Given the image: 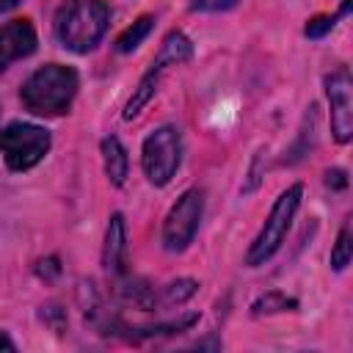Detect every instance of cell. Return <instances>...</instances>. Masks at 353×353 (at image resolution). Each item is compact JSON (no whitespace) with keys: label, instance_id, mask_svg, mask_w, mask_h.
Returning a JSON list of instances; mask_svg holds the SVG:
<instances>
[{"label":"cell","instance_id":"obj_1","mask_svg":"<svg viewBox=\"0 0 353 353\" xmlns=\"http://www.w3.org/2000/svg\"><path fill=\"white\" fill-rule=\"evenodd\" d=\"M74 94H77V72L72 66H61V63H47L41 69H36L19 91L25 108L36 116L66 113Z\"/></svg>","mask_w":353,"mask_h":353},{"label":"cell","instance_id":"obj_2","mask_svg":"<svg viewBox=\"0 0 353 353\" xmlns=\"http://www.w3.org/2000/svg\"><path fill=\"white\" fill-rule=\"evenodd\" d=\"M110 8L105 0H69L55 17V36L72 52H88L108 30Z\"/></svg>","mask_w":353,"mask_h":353},{"label":"cell","instance_id":"obj_3","mask_svg":"<svg viewBox=\"0 0 353 353\" xmlns=\"http://www.w3.org/2000/svg\"><path fill=\"white\" fill-rule=\"evenodd\" d=\"M301 196H303V188H301V185H292V188H287V190L276 199V204H273V210H270V215H268L262 232L256 234V240H254L251 248H248L245 262H248L251 268L268 262V259L279 251V245L284 243V237H287V232H290V223H292V218H295V210H298V204H301Z\"/></svg>","mask_w":353,"mask_h":353},{"label":"cell","instance_id":"obj_4","mask_svg":"<svg viewBox=\"0 0 353 353\" xmlns=\"http://www.w3.org/2000/svg\"><path fill=\"white\" fill-rule=\"evenodd\" d=\"M50 152V132L36 124L14 121L0 130V154L11 171H28Z\"/></svg>","mask_w":353,"mask_h":353},{"label":"cell","instance_id":"obj_5","mask_svg":"<svg viewBox=\"0 0 353 353\" xmlns=\"http://www.w3.org/2000/svg\"><path fill=\"white\" fill-rule=\"evenodd\" d=\"M190 55H193V44H190V39H188L185 33H179V30L168 33L165 41H163V47H160V52H157V58L149 63L146 74L141 77L138 88L132 91V97H130V102H127V108H124V119H135V116L141 113V108H143V105L152 99V94L157 91L160 74H163L168 66H176V63L188 61Z\"/></svg>","mask_w":353,"mask_h":353},{"label":"cell","instance_id":"obj_6","mask_svg":"<svg viewBox=\"0 0 353 353\" xmlns=\"http://www.w3.org/2000/svg\"><path fill=\"white\" fill-rule=\"evenodd\" d=\"M179 160H182V135L176 127L165 124V127H157L154 132H149V138L143 141L141 163H143V171L152 185H157V188L168 185L179 168Z\"/></svg>","mask_w":353,"mask_h":353},{"label":"cell","instance_id":"obj_7","mask_svg":"<svg viewBox=\"0 0 353 353\" xmlns=\"http://www.w3.org/2000/svg\"><path fill=\"white\" fill-rule=\"evenodd\" d=\"M201 212H204V193L199 188L185 190L176 204L171 207L165 223H163V245L165 251H185L201 223Z\"/></svg>","mask_w":353,"mask_h":353},{"label":"cell","instance_id":"obj_8","mask_svg":"<svg viewBox=\"0 0 353 353\" xmlns=\"http://www.w3.org/2000/svg\"><path fill=\"white\" fill-rule=\"evenodd\" d=\"M325 94L331 102V132L339 143H347L353 135V83L345 66L325 77Z\"/></svg>","mask_w":353,"mask_h":353},{"label":"cell","instance_id":"obj_9","mask_svg":"<svg viewBox=\"0 0 353 353\" xmlns=\"http://www.w3.org/2000/svg\"><path fill=\"white\" fill-rule=\"evenodd\" d=\"M36 50V30L28 19H11L0 28V72H6L14 61L28 58Z\"/></svg>","mask_w":353,"mask_h":353},{"label":"cell","instance_id":"obj_10","mask_svg":"<svg viewBox=\"0 0 353 353\" xmlns=\"http://www.w3.org/2000/svg\"><path fill=\"white\" fill-rule=\"evenodd\" d=\"M102 262L110 273H124L127 265V229H124V215L113 212L108 232H105V251H102Z\"/></svg>","mask_w":353,"mask_h":353},{"label":"cell","instance_id":"obj_11","mask_svg":"<svg viewBox=\"0 0 353 353\" xmlns=\"http://www.w3.org/2000/svg\"><path fill=\"white\" fill-rule=\"evenodd\" d=\"M102 160H105V174L113 185H124L127 171H130V160H127V149L121 146V141L116 135H108L102 141Z\"/></svg>","mask_w":353,"mask_h":353},{"label":"cell","instance_id":"obj_12","mask_svg":"<svg viewBox=\"0 0 353 353\" xmlns=\"http://www.w3.org/2000/svg\"><path fill=\"white\" fill-rule=\"evenodd\" d=\"M152 25H154V17H141V19H135L119 39H116V52H132L146 36H149V30H152Z\"/></svg>","mask_w":353,"mask_h":353},{"label":"cell","instance_id":"obj_13","mask_svg":"<svg viewBox=\"0 0 353 353\" xmlns=\"http://www.w3.org/2000/svg\"><path fill=\"white\" fill-rule=\"evenodd\" d=\"M298 306V301L295 298H287V295H281V292H268V295H262L259 301H254V314H270V312H290V309H295Z\"/></svg>","mask_w":353,"mask_h":353},{"label":"cell","instance_id":"obj_14","mask_svg":"<svg viewBox=\"0 0 353 353\" xmlns=\"http://www.w3.org/2000/svg\"><path fill=\"white\" fill-rule=\"evenodd\" d=\"M350 265V229L345 226L336 237V245L331 251V268L334 270H345Z\"/></svg>","mask_w":353,"mask_h":353},{"label":"cell","instance_id":"obj_15","mask_svg":"<svg viewBox=\"0 0 353 353\" xmlns=\"http://www.w3.org/2000/svg\"><path fill=\"white\" fill-rule=\"evenodd\" d=\"M347 8H350V0H345V6H342L339 14H347ZM339 14H320V17H314V19L306 25V36H309V39H320V36H325V33L336 25V17H339Z\"/></svg>","mask_w":353,"mask_h":353},{"label":"cell","instance_id":"obj_16","mask_svg":"<svg viewBox=\"0 0 353 353\" xmlns=\"http://www.w3.org/2000/svg\"><path fill=\"white\" fill-rule=\"evenodd\" d=\"M196 281L193 279H182V281H174V284H168L165 287V292H163V303H182V301H188L193 292H196Z\"/></svg>","mask_w":353,"mask_h":353},{"label":"cell","instance_id":"obj_17","mask_svg":"<svg viewBox=\"0 0 353 353\" xmlns=\"http://www.w3.org/2000/svg\"><path fill=\"white\" fill-rule=\"evenodd\" d=\"M240 0H193L190 8L193 11H226L232 6H237Z\"/></svg>","mask_w":353,"mask_h":353},{"label":"cell","instance_id":"obj_18","mask_svg":"<svg viewBox=\"0 0 353 353\" xmlns=\"http://www.w3.org/2000/svg\"><path fill=\"white\" fill-rule=\"evenodd\" d=\"M325 182H328V188H336V190H342V188L347 185V176H345V171L334 168V171H328V174H325Z\"/></svg>","mask_w":353,"mask_h":353},{"label":"cell","instance_id":"obj_19","mask_svg":"<svg viewBox=\"0 0 353 353\" xmlns=\"http://www.w3.org/2000/svg\"><path fill=\"white\" fill-rule=\"evenodd\" d=\"M0 350H8V353H14V350H17V347H14V342H11L3 331H0Z\"/></svg>","mask_w":353,"mask_h":353},{"label":"cell","instance_id":"obj_20","mask_svg":"<svg viewBox=\"0 0 353 353\" xmlns=\"http://www.w3.org/2000/svg\"><path fill=\"white\" fill-rule=\"evenodd\" d=\"M14 6H19V0H0V14L3 11H11Z\"/></svg>","mask_w":353,"mask_h":353}]
</instances>
